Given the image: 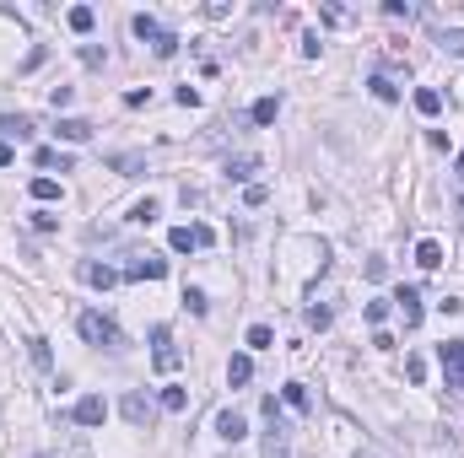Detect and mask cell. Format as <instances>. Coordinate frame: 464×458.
I'll return each mask as SVG.
<instances>
[{
    "label": "cell",
    "instance_id": "cell-40",
    "mask_svg": "<svg viewBox=\"0 0 464 458\" xmlns=\"http://www.w3.org/2000/svg\"><path fill=\"white\" fill-rule=\"evenodd\" d=\"M11 162H16V146H11V141H0V168H11Z\"/></svg>",
    "mask_w": 464,
    "mask_h": 458
},
{
    "label": "cell",
    "instance_id": "cell-34",
    "mask_svg": "<svg viewBox=\"0 0 464 458\" xmlns=\"http://www.w3.org/2000/svg\"><path fill=\"white\" fill-rule=\"evenodd\" d=\"M49 103H54V108H71V103H76V86H54Z\"/></svg>",
    "mask_w": 464,
    "mask_h": 458
},
{
    "label": "cell",
    "instance_id": "cell-14",
    "mask_svg": "<svg viewBox=\"0 0 464 458\" xmlns=\"http://www.w3.org/2000/svg\"><path fill=\"white\" fill-rule=\"evenodd\" d=\"M54 135H60V141H76V146H81V141H92V124H86V119H60V130H54Z\"/></svg>",
    "mask_w": 464,
    "mask_h": 458
},
{
    "label": "cell",
    "instance_id": "cell-28",
    "mask_svg": "<svg viewBox=\"0 0 464 458\" xmlns=\"http://www.w3.org/2000/svg\"><path fill=\"white\" fill-rule=\"evenodd\" d=\"M183 404H189V394H183V388H162V410H168V415H178Z\"/></svg>",
    "mask_w": 464,
    "mask_h": 458
},
{
    "label": "cell",
    "instance_id": "cell-20",
    "mask_svg": "<svg viewBox=\"0 0 464 458\" xmlns=\"http://www.w3.org/2000/svg\"><path fill=\"white\" fill-rule=\"evenodd\" d=\"M151 54H157V60H173V54H178V33H168V27H162V33L151 38Z\"/></svg>",
    "mask_w": 464,
    "mask_h": 458
},
{
    "label": "cell",
    "instance_id": "cell-32",
    "mask_svg": "<svg viewBox=\"0 0 464 458\" xmlns=\"http://www.w3.org/2000/svg\"><path fill=\"white\" fill-rule=\"evenodd\" d=\"M389 318V297H378V302H367V324H383Z\"/></svg>",
    "mask_w": 464,
    "mask_h": 458
},
{
    "label": "cell",
    "instance_id": "cell-8",
    "mask_svg": "<svg viewBox=\"0 0 464 458\" xmlns=\"http://www.w3.org/2000/svg\"><path fill=\"white\" fill-rule=\"evenodd\" d=\"M76 275H81L92 291H109V286H119V270H114V265H92V259H86V265L76 270Z\"/></svg>",
    "mask_w": 464,
    "mask_h": 458
},
{
    "label": "cell",
    "instance_id": "cell-24",
    "mask_svg": "<svg viewBox=\"0 0 464 458\" xmlns=\"http://www.w3.org/2000/svg\"><path fill=\"white\" fill-rule=\"evenodd\" d=\"M438 108H443V92H432V86H421V92H415V113H427V119H432Z\"/></svg>",
    "mask_w": 464,
    "mask_h": 458
},
{
    "label": "cell",
    "instance_id": "cell-29",
    "mask_svg": "<svg viewBox=\"0 0 464 458\" xmlns=\"http://www.w3.org/2000/svg\"><path fill=\"white\" fill-rule=\"evenodd\" d=\"M438 44H443V54H464V27H448Z\"/></svg>",
    "mask_w": 464,
    "mask_h": 458
},
{
    "label": "cell",
    "instance_id": "cell-10",
    "mask_svg": "<svg viewBox=\"0 0 464 458\" xmlns=\"http://www.w3.org/2000/svg\"><path fill=\"white\" fill-rule=\"evenodd\" d=\"M162 275H168V259H151V253L124 270V280H162Z\"/></svg>",
    "mask_w": 464,
    "mask_h": 458
},
{
    "label": "cell",
    "instance_id": "cell-36",
    "mask_svg": "<svg viewBox=\"0 0 464 458\" xmlns=\"http://www.w3.org/2000/svg\"><path fill=\"white\" fill-rule=\"evenodd\" d=\"M81 65H92V71H98V65H103V49H98V44H81Z\"/></svg>",
    "mask_w": 464,
    "mask_h": 458
},
{
    "label": "cell",
    "instance_id": "cell-3",
    "mask_svg": "<svg viewBox=\"0 0 464 458\" xmlns=\"http://www.w3.org/2000/svg\"><path fill=\"white\" fill-rule=\"evenodd\" d=\"M71 421L76 426H103V421H109V399H103V394H81L71 404Z\"/></svg>",
    "mask_w": 464,
    "mask_h": 458
},
{
    "label": "cell",
    "instance_id": "cell-31",
    "mask_svg": "<svg viewBox=\"0 0 464 458\" xmlns=\"http://www.w3.org/2000/svg\"><path fill=\"white\" fill-rule=\"evenodd\" d=\"M151 103V86H135V92H124V108H146Z\"/></svg>",
    "mask_w": 464,
    "mask_h": 458
},
{
    "label": "cell",
    "instance_id": "cell-2",
    "mask_svg": "<svg viewBox=\"0 0 464 458\" xmlns=\"http://www.w3.org/2000/svg\"><path fill=\"white\" fill-rule=\"evenodd\" d=\"M438 362H443V372H448V388H453V394H464V340H443Z\"/></svg>",
    "mask_w": 464,
    "mask_h": 458
},
{
    "label": "cell",
    "instance_id": "cell-13",
    "mask_svg": "<svg viewBox=\"0 0 464 458\" xmlns=\"http://www.w3.org/2000/svg\"><path fill=\"white\" fill-rule=\"evenodd\" d=\"M27 194H33L38 205H54V200H60V178H33V183H27Z\"/></svg>",
    "mask_w": 464,
    "mask_h": 458
},
{
    "label": "cell",
    "instance_id": "cell-23",
    "mask_svg": "<svg viewBox=\"0 0 464 458\" xmlns=\"http://www.w3.org/2000/svg\"><path fill=\"white\" fill-rule=\"evenodd\" d=\"M276 345V329L270 324H248V350H270Z\"/></svg>",
    "mask_w": 464,
    "mask_h": 458
},
{
    "label": "cell",
    "instance_id": "cell-33",
    "mask_svg": "<svg viewBox=\"0 0 464 458\" xmlns=\"http://www.w3.org/2000/svg\"><path fill=\"white\" fill-rule=\"evenodd\" d=\"M405 377H410V383H427V362H421V356H410V362H405Z\"/></svg>",
    "mask_w": 464,
    "mask_h": 458
},
{
    "label": "cell",
    "instance_id": "cell-27",
    "mask_svg": "<svg viewBox=\"0 0 464 458\" xmlns=\"http://www.w3.org/2000/svg\"><path fill=\"white\" fill-rule=\"evenodd\" d=\"M248 173H259V157H232L227 162V178H248Z\"/></svg>",
    "mask_w": 464,
    "mask_h": 458
},
{
    "label": "cell",
    "instance_id": "cell-12",
    "mask_svg": "<svg viewBox=\"0 0 464 458\" xmlns=\"http://www.w3.org/2000/svg\"><path fill=\"white\" fill-rule=\"evenodd\" d=\"M415 265H421V270H438V265H443V243H438V238H421V243H415Z\"/></svg>",
    "mask_w": 464,
    "mask_h": 458
},
{
    "label": "cell",
    "instance_id": "cell-4",
    "mask_svg": "<svg viewBox=\"0 0 464 458\" xmlns=\"http://www.w3.org/2000/svg\"><path fill=\"white\" fill-rule=\"evenodd\" d=\"M211 243H216V232H211V227H173V232H168V248H173V253L211 248Z\"/></svg>",
    "mask_w": 464,
    "mask_h": 458
},
{
    "label": "cell",
    "instance_id": "cell-21",
    "mask_svg": "<svg viewBox=\"0 0 464 458\" xmlns=\"http://www.w3.org/2000/svg\"><path fill=\"white\" fill-rule=\"evenodd\" d=\"M367 92L378 97V103H400V86H394L389 76H373V81H367Z\"/></svg>",
    "mask_w": 464,
    "mask_h": 458
},
{
    "label": "cell",
    "instance_id": "cell-38",
    "mask_svg": "<svg viewBox=\"0 0 464 458\" xmlns=\"http://www.w3.org/2000/svg\"><path fill=\"white\" fill-rule=\"evenodd\" d=\"M308 324H313V329H330V307H308Z\"/></svg>",
    "mask_w": 464,
    "mask_h": 458
},
{
    "label": "cell",
    "instance_id": "cell-7",
    "mask_svg": "<svg viewBox=\"0 0 464 458\" xmlns=\"http://www.w3.org/2000/svg\"><path fill=\"white\" fill-rule=\"evenodd\" d=\"M394 307H400V318H405V329H415V324H421V291H415V286H400V291H394Z\"/></svg>",
    "mask_w": 464,
    "mask_h": 458
},
{
    "label": "cell",
    "instance_id": "cell-17",
    "mask_svg": "<svg viewBox=\"0 0 464 458\" xmlns=\"http://www.w3.org/2000/svg\"><path fill=\"white\" fill-rule=\"evenodd\" d=\"M65 22H71V33H92L98 11H92V6H71V11H65Z\"/></svg>",
    "mask_w": 464,
    "mask_h": 458
},
{
    "label": "cell",
    "instance_id": "cell-35",
    "mask_svg": "<svg viewBox=\"0 0 464 458\" xmlns=\"http://www.w3.org/2000/svg\"><path fill=\"white\" fill-rule=\"evenodd\" d=\"M33 227L38 232H54V227H60V216H54V210H33Z\"/></svg>",
    "mask_w": 464,
    "mask_h": 458
},
{
    "label": "cell",
    "instance_id": "cell-39",
    "mask_svg": "<svg viewBox=\"0 0 464 458\" xmlns=\"http://www.w3.org/2000/svg\"><path fill=\"white\" fill-rule=\"evenodd\" d=\"M318 49H324V44H318V33H303V54H308V60H318Z\"/></svg>",
    "mask_w": 464,
    "mask_h": 458
},
{
    "label": "cell",
    "instance_id": "cell-15",
    "mask_svg": "<svg viewBox=\"0 0 464 458\" xmlns=\"http://www.w3.org/2000/svg\"><path fill=\"white\" fill-rule=\"evenodd\" d=\"M276 113H281V97H259L254 108H248V119L254 124H276Z\"/></svg>",
    "mask_w": 464,
    "mask_h": 458
},
{
    "label": "cell",
    "instance_id": "cell-30",
    "mask_svg": "<svg viewBox=\"0 0 464 458\" xmlns=\"http://www.w3.org/2000/svg\"><path fill=\"white\" fill-rule=\"evenodd\" d=\"M130 221H141V227H151V221H157V200H141V205L130 210Z\"/></svg>",
    "mask_w": 464,
    "mask_h": 458
},
{
    "label": "cell",
    "instance_id": "cell-9",
    "mask_svg": "<svg viewBox=\"0 0 464 458\" xmlns=\"http://www.w3.org/2000/svg\"><path fill=\"white\" fill-rule=\"evenodd\" d=\"M216 437H221V442H243V437H248V421H243L238 410H221V415H216Z\"/></svg>",
    "mask_w": 464,
    "mask_h": 458
},
{
    "label": "cell",
    "instance_id": "cell-26",
    "mask_svg": "<svg viewBox=\"0 0 464 458\" xmlns=\"http://www.w3.org/2000/svg\"><path fill=\"white\" fill-rule=\"evenodd\" d=\"M183 307H189L195 318H206V313H211V302H206V291H200V286H189V291H183Z\"/></svg>",
    "mask_w": 464,
    "mask_h": 458
},
{
    "label": "cell",
    "instance_id": "cell-1",
    "mask_svg": "<svg viewBox=\"0 0 464 458\" xmlns=\"http://www.w3.org/2000/svg\"><path fill=\"white\" fill-rule=\"evenodd\" d=\"M76 329H81L86 345H109V350H119V345H124V340H119V324H114L109 313H98V307H86V313L76 318Z\"/></svg>",
    "mask_w": 464,
    "mask_h": 458
},
{
    "label": "cell",
    "instance_id": "cell-6",
    "mask_svg": "<svg viewBox=\"0 0 464 458\" xmlns=\"http://www.w3.org/2000/svg\"><path fill=\"white\" fill-rule=\"evenodd\" d=\"M119 410H124V421H130L135 432H141V426H151V399L141 394V388H130V394L119 399Z\"/></svg>",
    "mask_w": 464,
    "mask_h": 458
},
{
    "label": "cell",
    "instance_id": "cell-16",
    "mask_svg": "<svg viewBox=\"0 0 464 458\" xmlns=\"http://www.w3.org/2000/svg\"><path fill=\"white\" fill-rule=\"evenodd\" d=\"M27 356H33V367H44V372L54 367V350H49V340H44V335L27 340Z\"/></svg>",
    "mask_w": 464,
    "mask_h": 458
},
{
    "label": "cell",
    "instance_id": "cell-22",
    "mask_svg": "<svg viewBox=\"0 0 464 458\" xmlns=\"http://www.w3.org/2000/svg\"><path fill=\"white\" fill-rule=\"evenodd\" d=\"M0 130L16 135V141H27V135H33V119H27V113H6V119H0Z\"/></svg>",
    "mask_w": 464,
    "mask_h": 458
},
{
    "label": "cell",
    "instance_id": "cell-19",
    "mask_svg": "<svg viewBox=\"0 0 464 458\" xmlns=\"http://www.w3.org/2000/svg\"><path fill=\"white\" fill-rule=\"evenodd\" d=\"M248 377H254V362H248V356H232V362H227V383H232V388H243Z\"/></svg>",
    "mask_w": 464,
    "mask_h": 458
},
{
    "label": "cell",
    "instance_id": "cell-18",
    "mask_svg": "<svg viewBox=\"0 0 464 458\" xmlns=\"http://www.w3.org/2000/svg\"><path fill=\"white\" fill-rule=\"evenodd\" d=\"M33 162H38V168H60V173H71V168H76V162L65 157V151H54V146H44V151H33Z\"/></svg>",
    "mask_w": 464,
    "mask_h": 458
},
{
    "label": "cell",
    "instance_id": "cell-25",
    "mask_svg": "<svg viewBox=\"0 0 464 458\" xmlns=\"http://www.w3.org/2000/svg\"><path fill=\"white\" fill-rule=\"evenodd\" d=\"M281 399L292 404V410H313V399H308V388H303V383H286V388H281Z\"/></svg>",
    "mask_w": 464,
    "mask_h": 458
},
{
    "label": "cell",
    "instance_id": "cell-41",
    "mask_svg": "<svg viewBox=\"0 0 464 458\" xmlns=\"http://www.w3.org/2000/svg\"><path fill=\"white\" fill-rule=\"evenodd\" d=\"M453 210H459V227H464V194H459V205H453Z\"/></svg>",
    "mask_w": 464,
    "mask_h": 458
},
{
    "label": "cell",
    "instance_id": "cell-37",
    "mask_svg": "<svg viewBox=\"0 0 464 458\" xmlns=\"http://www.w3.org/2000/svg\"><path fill=\"white\" fill-rule=\"evenodd\" d=\"M383 275H389V265H383V259H367V280H373V286H378Z\"/></svg>",
    "mask_w": 464,
    "mask_h": 458
},
{
    "label": "cell",
    "instance_id": "cell-5",
    "mask_svg": "<svg viewBox=\"0 0 464 458\" xmlns=\"http://www.w3.org/2000/svg\"><path fill=\"white\" fill-rule=\"evenodd\" d=\"M151 362H157V372H173V367H178V350H173L168 324H157V329H151Z\"/></svg>",
    "mask_w": 464,
    "mask_h": 458
},
{
    "label": "cell",
    "instance_id": "cell-11",
    "mask_svg": "<svg viewBox=\"0 0 464 458\" xmlns=\"http://www.w3.org/2000/svg\"><path fill=\"white\" fill-rule=\"evenodd\" d=\"M109 168H114V173H124V178H141V173H146V157H135V151H114Z\"/></svg>",
    "mask_w": 464,
    "mask_h": 458
}]
</instances>
